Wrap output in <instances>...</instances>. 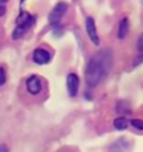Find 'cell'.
I'll return each instance as SVG.
<instances>
[{
    "label": "cell",
    "instance_id": "obj_12",
    "mask_svg": "<svg viewBox=\"0 0 143 152\" xmlns=\"http://www.w3.org/2000/svg\"><path fill=\"white\" fill-rule=\"evenodd\" d=\"M137 48H139V51H140V52L143 51V34L140 36V39H139V42H137Z\"/></svg>",
    "mask_w": 143,
    "mask_h": 152
},
{
    "label": "cell",
    "instance_id": "obj_5",
    "mask_svg": "<svg viewBox=\"0 0 143 152\" xmlns=\"http://www.w3.org/2000/svg\"><path fill=\"white\" fill-rule=\"evenodd\" d=\"M33 61L36 64H40V66L48 64L51 61V52L43 49V48H37L33 51Z\"/></svg>",
    "mask_w": 143,
    "mask_h": 152
},
{
    "label": "cell",
    "instance_id": "obj_10",
    "mask_svg": "<svg viewBox=\"0 0 143 152\" xmlns=\"http://www.w3.org/2000/svg\"><path fill=\"white\" fill-rule=\"evenodd\" d=\"M136 130H140V131H143V119H139V118H134V119H131V121H128Z\"/></svg>",
    "mask_w": 143,
    "mask_h": 152
},
{
    "label": "cell",
    "instance_id": "obj_6",
    "mask_svg": "<svg viewBox=\"0 0 143 152\" xmlns=\"http://www.w3.org/2000/svg\"><path fill=\"white\" fill-rule=\"evenodd\" d=\"M79 90V78L76 73H69L67 75V91L72 97H75Z\"/></svg>",
    "mask_w": 143,
    "mask_h": 152
},
{
    "label": "cell",
    "instance_id": "obj_13",
    "mask_svg": "<svg viewBox=\"0 0 143 152\" xmlns=\"http://www.w3.org/2000/svg\"><path fill=\"white\" fill-rule=\"evenodd\" d=\"M0 152H9V148L5 143H2V145H0Z\"/></svg>",
    "mask_w": 143,
    "mask_h": 152
},
{
    "label": "cell",
    "instance_id": "obj_8",
    "mask_svg": "<svg viewBox=\"0 0 143 152\" xmlns=\"http://www.w3.org/2000/svg\"><path fill=\"white\" fill-rule=\"evenodd\" d=\"M128 31H130L128 18H122V20L119 21V24H118V39H119V40L125 39L127 34H128Z\"/></svg>",
    "mask_w": 143,
    "mask_h": 152
},
{
    "label": "cell",
    "instance_id": "obj_9",
    "mask_svg": "<svg viewBox=\"0 0 143 152\" xmlns=\"http://www.w3.org/2000/svg\"><path fill=\"white\" fill-rule=\"evenodd\" d=\"M128 125H130V122H128L127 118H124V116H118V118H115V121H113V127H115L116 130H125Z\"/></svg>",
    "mask_w": 143,
    "mask_h": 152
},
{
    "label": "cell",
    "instance_id": "obj_7",
    "mask_svg": "<svg viewBox=\"0 0 143 152\" xmlns=\"http://www.w3.org/2000/svg\"><path fill=\"white\" fill-rule=\"evenodd\" d=\"M85 26H87V33H88V36H90L91 42H93L94 45H100V39H98V34H97L96 23H94V20H93L91 17H88V18H87Z\"/></svg>",
    "mask_w": 143,
    "mask_h": 152
},
{
    "label": "cell",
    "instance_id": "obj_14",
    "mask_svg": "<svg viewBox=\"0 0 143 152\" xmlns=\"http://www.w3.org/2000/svg\"><path fill=\"white\" fill-rule=\"evenodd\" d=\"M142 61H143V51L140 52V55L137 57V60L134 61V64H139V63H142Z\"/></svg>",
    "mask_w": 143,
    "mask_h": 152
},
{
    "label": "cell",
    "instance_id": "obj_1",
    "mask_svg": "<svg viewBox=\"0 0 143 152\" xmlns=\"http://www.w3.org/2000/svg\"><path fill=\"white\" fill-rule=\"evenodd\" d=\"M112 66V52L110 51H100L96 54L87 64L85 69V82L88 87L94 88L97 87L109 73V69Z\"/></svg>",
    "mask_w": 143,
    "mask_h": 152
},
{
    "label": "cell",
    "instance_id": "obj_11",
    "mask_svg": "<svg viewBox=\"0 0 143 152\" xmlns=\"http://www.w3.org/2000/svg\"><path fill=\"white\" fill-rule=\"evenodd\" d=\"M5 84H6V72H5V69L0 67V87Z\"/></svg>",
    "mask_w": 143,
    "mask_h": 152
},
{
    "label": "cell",
    "instance_id": "obj_2",
    "mask_svg": "<svg viewBox=\"0 0 143 152\" xmlns=\"http://www.w3.org/2000/svg\"><path fill=\"white\" fill-rule=\"evenodd\" d=\"M36 21V17L34 15H30L28 12H21L20 17L17 18V28L15 31L12 33V37L14 39H20Z\"/></svg>",
    "mask_w": 143,
    "mask_h": 152
},
{
    "label": "cell",
    "instance_id": "obj_15",
    "mask_svg": "<svg viewBox=\"0 0 143 152\" xmlns=\"http://www.w3.org/2000/svg\"><path fill=\"white\" fill-rule=\"evenodd\" d=\"M5 15V5H0V17Z\"/></svg>",
    "mask_w": 143,
    "mask_h": 152
},
{
    "label": "cell",
    "instance_id": "obj_16",
    "mask_svg": "<svg viewBox=\"0 0 143 152\" xmlns=\"http://www.w3.org/2000/svg\"><path fill=\"white\" fill-rule=\"evenodd\" d=\"M6 2L8 0H0V5H6Z\"/></svg>",
    "mask_w": 143,
    "mask_h": 152
},
{
    "label": "cell",
    "instance_id": "obj_3",
    "mask_svg": "<svg viewBox=\"0 0 143 152\" xmlns=\"http://www.w3.org/2000/svg\"><path fill=\"white\" fill-rule=\"evenodd\" d=\"M26 90L30 96L36 97L43 91V81L39 78V76L33 75V76H30V78H27V81H26Z\"/></svg>",
    "mask_w": 143,
    "mask_h": 152
},
{
    "label": "cell",
    "instance_id": "obj_4",
    "mask_svg": "<svg viewBox=\"0 0 143 152\" xmlns=\"http://www.w3.org/2000/svg\"><path fill=\"white\" fill-rule=\"evenodd\" d=\"M67 3H64V2H60V3H57L55 5V8L51 11V14H49V17H48V20H49V24H52V26H57L60 21H61V18L64 17V14L67 12Z\"/></svg>",
    "mask_w": 143,
    "mask_h": 152
}]
</instances>
